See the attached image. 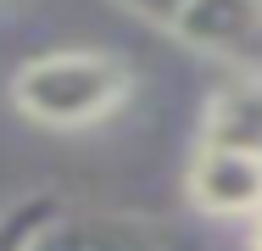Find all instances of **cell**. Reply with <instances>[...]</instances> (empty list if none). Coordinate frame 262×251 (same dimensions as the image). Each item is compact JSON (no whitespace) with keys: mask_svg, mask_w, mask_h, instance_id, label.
Here are the masks:
<instances>
[{"mask_svg":"<svg viewBox=\"0 0 262 251\" xmlns=\"http://www.w3.org/2000/svg\"><path fill=\"white\" fill-rule=\"evenodd\" d=\"M112 6L128 11V17H140V23H151V28H162V34H173L179 17H184L195 0H112Z\"/></svg>","mask_w":262,"mask_h":251,"instance_id":"cell-7","label":"cell"},{"mask_svg":"<svg viewBox=\"0 0 262 251\" xmlns=\"http://www.w3.org/2000/svg\"><path fill=\"white\" fill-rule=\"evenodd\" d=\"M61 212L56 196H17L0 206V251H34L39 229Z\"/></svg>","mask_w":262,"mask_h":251,"instance_id":"cell-6","label":"cell"},{"mask_svg":"<svg viewBox=\"0 0 262 251\" xmlns=\"http://www.w3.org/2000/svg\"><path fill=\"white\" fill-rule=\"evenodd\" d=\"M201 145H223V151H251V156H262V73L212 90L207 112H201Z\"/></svg>","mask_w":262,"mask_h":251,"instance_id":"cell-5","label":"cell"},{"mask_svg":"<svg viewBox=\"0 0 262 251\" xmlns=\"http://www.w3.org/2000/svg\"><path fill=\"white\" fill-rule=\"evenodd\" d=\"M34 251H179L167 223L140 212H106V206H61L39 229Z\"/></svg>","mask_w":262,"mask_h":251,"instance_id":"cell-3","label":"cell"},{"mask_svg":"<svg viewBox=\"0 0 262 251\" xmlns=\"http://www.w3.org/2000/svg\"><path fill=\"white\" fill-rule=\"evenodd\" d=\"M134 61L101 45L28 56L11 73V106L39 129H95L134 100Z\"/></svg>","mask_w":262,"mask_h":251,"instance_id":"cell-1","label":"cell"},{"mask_svg":"<svg viewBox=\"0 0 262 251\" xmlns=\"http://www.w3.org/2000/svg\"><path fill=\"white\" fill-rule=\"evenodd\" d=\"M251 251H262V223H257V235H251Z\"/></svg>","mask_w":262,"mask_h":251,"instance_id":"cell-8","label":"cell"},{"mask_svg":"<svg viewBox=\"0 0 262 251\" xmlns=\"http://www.w3.org/2000/svg\"><path fill=\"white\" fill-rule=\"evenodd\" d=\"M190 201L207 218H257L262 223V156L223 151V145H195Z\"/></svg>","mask_w":262,"mask_h":251,"instance_id":"cell-4","label":"cell"},{"mask_svg":"<svg viewBox=\"0 0 262 251\" xmlns=\"http://www.w3.org/2000/svg\"><path fill=\"white\" fill-rule=\"evenodd\" d=\"M173 39L195 56H212L223 67H234L240 78L262 73V0H195Z\"/></svg>","mask_w":262,"mask_h":251,"instance_id":"cell-2","label":"cell"}]
</instances>
